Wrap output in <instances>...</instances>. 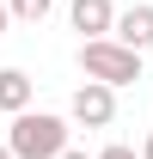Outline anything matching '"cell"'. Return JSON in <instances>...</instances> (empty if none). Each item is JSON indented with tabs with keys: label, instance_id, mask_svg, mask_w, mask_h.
I'll use <instances>...</instances> for the list:
<instances>
[{
	"label": "cell",
	"instance_id": "3",
	"mask_svg": "<svg viewBox=\"0 0 153 159\" xmlns=\"http://www.w3.org/2000/svg\"><path fill=\"white\" fill-rule=\"evenodd\" d=\"M67 116H74L80 129H110V122H116V86L86 80L74 98H67Z\"/></svg>",
	"mask_w": 153,
	"mask_h": 159
},
{
	"label": "cell",
	"instance_id": "1",
	"mask_svg": "<svg viewBox=\"0 0 153 159\" xmlns=\"http://www.w3.org/2000/svg\"><path fill=\"white\" fill-rule=\"evenodd\" d=\"M67 122L61 116H49V110H19L12 116V129H6V147L19 159H61L67 153Z\"/></svg>",
	"mask_w": 153,
	"mask_h": 159
},
{
	"label": "cell",
	"instance_id": "5",
	"mask_svg": "<svg viewBox=\"0 0 153 159\" xmlns=\"http://www.w3.org/2000/svg\"><path fill=\"white\" fill-rule=\"evenodd\" d=\"M110 37H123L129 49H141V55H147V49H153V6H147V0H141V6H123Z\"/></svg>",
	"mask_w": 153,
	"mask_h": 159
},
{
	"label": "cell",
	"instance_id": "11",
	"mask_svg": "<svg viewBox=\"0 0 153 159\" xmlns=\"http://www.w3.org/2000/svg\"><path fill=\"white\" fill-rule=\"evenodd\" d=\"M141 159H153V135H147V141H141Z\"/></svg>",
	"mask_w": 153,
	"mask_h": 159
},
{
	"label": "cell",
	"instance_id": "12",
	"mask_svg": "<svg viewBox=\"0 0 153 159\" xmlns=\"http://www.w3.org/2000/svg\"><path fill=\"white\" fill-rule=\"evenodd\" d=\"M0 159H19V153H12V147H0Z\"/></svg>",
	"mask_w": 153,
	"mask_h": 159
},
{
	"label": "cell",
	"instance_id": "10",
	"mask_svg": "<svg viewBox=\"0 0 153 159\" xmlns=\"http://www.w3.org/2000/svg\"><path fill=\"white\" fill-rule=\"evenodd\" d=\"M61 159H98V153H80V147H67V153H61Z\"/></svg>",
	"mask_w": 153,
	"mask_h": 159
},
{
	"label": "cell",
	"instance_id": "9",
	"mask_svg": "<svg viewBox=\"0 0 153 159\" xmlns=\"http://www.w3.org/2000/svg\"><path fill=\"white\" fill-rule=\"evenodd\" d=\"M6 25H12V0H0V37H6Z\"/></svg>",
	"mask_w": 153,
	"mask_h": 159
},
{
	"label": "cell",
	"instance_id": "8",
	"mask_svg": "<svg viewBox=\"0 0 153 159\" xmlns=\"http://www.w3.org/2000/svg\"><path fill=\"white\" fill-rule=\"evenodd\" d=\"M98 159H141V153H135V147H123V141H116V147H104V153H98Z\"/></svg>",
	"mask_w": 153,
	"mask_h": 159
},
{
	"label": "cell",
	"instance_id": "4",
	"mask_svg": "<svg viewBox=\"0 0 153 159\" xmlns=\"http://www.w3.org/2000/svg\"><path fill=\"white\" fill-rule=\"evenodd\" d=\"M67 25L80 37H110L116 31V6L110 0H67Z\"/></svg>",
	"mask_w": 153,
	"mask_h": 159
},
{
	"label": "cell",
	"instance_id": "6",
	"mask_svg": "<svg viewBox=\"0 0 153 159\" xmlns=\"http://www.w3.org/2000/svg\"><path fill=\"white\" fill-rule=\"evenodd\" d=\"M0 110H6V116L31 110V74H25V67H0Z\"/></svg>",
	"mask_w": 153,
	"mask_h": 159
},
{
	"label": "cell",
	"instance_id": "2",
	"mask_svg": "<svg viewBox=\"0 0 153 159\" xmlns=\"http://www.w3.org/2000/svg\"><path fill=\"white\" fill-rule=\"evenodd\" d=\"M80 74L104 80V86H135L141 80V49H129L123 37H86L80 43Z\"/></svg>",
	"mask_w": 153,
	"mask_h": 159
},
{
	"label": "cell",
	"instance_id": "7",
	"mask_svg": "<svg viewBox=\"0 0 153 159\" xmlns=\"http://www.w3.org/2000/svg\"><path fill=\"white\" fill-rule=\"evenodd\" d=\"M55 12V0H12V19H25V25H43Z\"/></svg>",
	"mask_w": 153,
	"mask_h": 159
}]
</instances>
